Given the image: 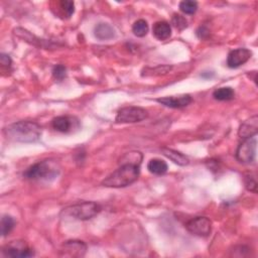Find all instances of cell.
Segmentation results:
<instances>
[{"label": "cell", "instance_id": "obj_1", "mask_svg": "<svg viewBox=\"0 0 258 258\" xmlns=\"http://www.w3.org/2000/svg\"><path fill=\"white\" fill-rule=\"evenodd\" d=\"M6 139L14 142H36L41 135V127L33 121H19L3 130Z\"/></svg>", "mask_w": 258, "mask_h": 258}, {"label": "cell", "instance_id": "obj_2", "mask_svg": "<svg viewBox=\"0 0 258 258\" xmlns=\"http://www.w3.org/2000/svg\"><path fill=\"white\" fill-rule=\"evenodd\" d=\"M139 174L140 165L133 163H121L115 172L102 181V185L107 188H124L138 180Z\"/></svg>", "mask_w": 258, "mask_h": 258}, {"label": "cell", "instance_id": "obj_3", "mask_svg": "<svg viewBox=\"0 0 258 258\" xmlns=\"http://www.w3.org/2000/svg\"><path fill=\"white\" fill-rule=\"evenodd\" d=\"M59 173V163L53 159H45L33 164L24 172L23 177L32 180L50 181L56 179Z\"/></svg>", "mask_w": 258, "mask_h": 258}, {"label": "cell", "instance_id": "obj_4", "mask_svg": "<svg viewBox=\"0 0 258 258\" xmlns=\"http://www.w3.org/2000/svg\"><path fill=\"white\" fill-rule=\"evenodd\" d=\"M101 211L100 205L94 202H81L65 208L62 214L77 220H90L94 218Z\"/></svg>", "mask_w": 258, "mask_h": 258}, {"label": "cell", "instance_id": "obj_5", "mask_svg": "<svg viewBox=\"0 0 258 258\" xmlns=\"http://www.w3.org/2000/svg\"><path fill=\"white\" fill-rule=\"evenodd\" d=\"M148 117L147 110L136 107V106H128V107L121 108L115 118L116 123H135Z\"/></svg>", "mask_w": 258, "mask_h": 258}, {"label": "cell", "instance_id": "obj_6", "mask_svg": "<svg viewBox=\"0 0 258 258\" xmlns=\"http://www.w3.org/2000/svg\"><path fill=\"white\" fill-rule=\"evenodd\" d=\"M256 139H243L236 150V159L241 163H251L256 157Z\"/></svg>", "mask_w": 258, "mask_h": 258}, {"label": "cell", "instance_id": "obj_7", "mask_svg": "<svg viewBox=\"0 0 258 258\" xmlns=\"http://www.w3.org/2000/svg\"><path fill=\"white\" fill-rule=\"evenodd\" d=\"M2 253L6 257H32L35 255L34 249L30 248L25 241L18 240L11 241L10 243L6 244L3 249Z\"/></svg>", "mask_w": 258, "mask_h": 258}, {"label": "cell", "instance_id": "obj_8", "mask_svg": "<svg viewBox=\"0 0 258 258\" xmlns=\"http://www.w3.org/2000/svg\"><path fill=\"white\" fill-rule=\"evenodd\" d=\"M187 230L193 235L207 237L212 230V223L207 217H196L186 223Z\"/></svg>", "mask_w": 258, "mask_h": 258}, {"label": "cell", "instance_id": "obj_9", "mask_svg": "<svg viewBox=\"0 0 258 258\" xmlns=\"http://www.w3.org/2000/svg\"><path fill=\"white\" fill-rule=\"evenodd\" d=\"M87 250V245L83 241L70 240L64 243L60 250V256L66 257H82L85 255Z\"/></svg>", "mask_w": 258, "mask_h": 258}, {"label": "cell", "instance_id": "obj_10", "mask_svg": "<svg viewBox=\"0 0 258 258\" xmlns=\"http://www.w3.org/2000/svg\"><path fill=\"white\" fill-rule=\"evenodd\" d=\"M252 53L248 49H236L229 53L228 58H227V66L231 69L238 68L242 65H244L246 62H248L249 59L251 58Z\"/></svg>", "mask_w": 258, "mask_h": 258}, {"label": "cell", "instance_id": "obj_11", "mask_svg": "<svg viewBox=\"0 0 258 258\" xmlns=\"http://www.w3.org/2000/svg\"><path fill=\"white\" fill-rule=\"evenodd\" d=\"M257 132H258V117L257 115H254L253 117L244 121V122L241 124L238 131V135L240 139H246L253 138V136L257 134Z\"/></svg>", "mask_w": 258, "mask_h": 258}, {"label": "cell", "instance_id": "obj_12", "mask_svg": "<svg viewBox=\"0 0 258 258\" xmlns=\"http://www.w3.org/2000/svg\"><path fill=\"white\" fill-rule=\"evenodd\" d=\"M159 103L165 106V107L170 108H184L187 107L189 104L192 103L193 99L190 95H183L179 97H164V98H159L157 99Z\"/></svg>", "mask_w": 258, "mask_h": 258}, {"label": "cell", "instance_id": "obj_13", "mask_svg": "<svg viewBox=\"0 0 258 258\" xmlns=\"http://www.w3.org/2000/svg\"><path fill=\"white\" fill-rule=\"evenodd\" d=\"M74 117L70 116H58L53 119L52 126L55 130L62 132V133H69L73 131L75 124H78V121H74Z\"/></svg>", "mask_w": 258, "mask_h": 258}, {"label": "cell", "instance_id": "obj_14", "mask_svg": "<svg viewBox=\"0 0 258 258\" xmlns=\"http://www.w3.org/2000/svg\"><path fill=\"white\" fill-rule=\"evenodd\" d=\"M153 34L159 40H168L172 35L171 24L166 21H158L154 24Z\"/></svg>", "mask_w": 258, "mask_h": 258}, {"label": "cell", "instance_id": "obj_15", "mask_svg": "<svg viewBox=\"0 0 258 258\" xmlns=\"http://www.w3.org/2000/svg\"><path fill=\"white\" fill-rule=\"evenodd\" d=\"M94 36L100 40H112L115 37V30L110 24L102 22L95 26Z\"/></svg>", "mask_w": 258, "mask_h": 258}, {"label": "cell", "instance_id": "obj_16", "mask_svg": "<svg viewBox=\"0 0 258 258\" xmlns=\"http://www.w3.org/2000/svg\"><path fill=\"white\" fill-rule=\"evenodd\" d=\"M161 151H162V155L164 157H166L178 165L186 166L190 163V159H188V157H186L185 155L179 153V151H177V150H174L171 148H161Z\"/></svg>", "mask_w": 258, "mask_h": 258}, {"label": "cell", "instance_id": "obj_17", "mask_svg": "<svg viewBox=\"0 0 258 258\" xmlns=\"http://www.w3.org/2000/svg\"><path fill=\"white\" fill-rule=\"evenodd\" d=\"M14 34L17 35L19 38H20L21 40H23L24 41L30 43V44H34L36 47H41L44 48L45 45V40H40L39 38H37L36 36H34L33 34H30L29 32H27L26 29L23 28H15L14 29Z\"/></svg>", "mask_w": 258, "mask_h": 258}, {"label": "cell", "instance_id": "obj_18", "mask_svg": "<svg viewBox=\"0 0 258 258\" xmlns=\"http://www.w3.org/2000/svg\"><path fill=\"white\" fill-rule=\"evenodd\" d=\"M168 169H169L168 163L159 159H150L147 163V170L151 174L157 175V176L164 175L166 172H168Z\"/></svg>", "mask_w": 258, "mask_h": 258}, {"label": "cell", "instance_id": "obj_19", "mask_svg": "<svg viewBox=\"0 0 258 258\" xmlns=\"http://www.w3.org/2000/svg\"><path fill=\"white\" fill-rule=\"evenodd\" d=\"M75 12V4L73 1H67V0H63V1L58 2V8H57V14L60 19H70Z\"/></svg>", "mask_w": 258, "mask_h": 258}, {"label": "cell", "instance_id": "obj_20", "mask_svg": "<svg viewBox=\"0 0 258 258\" xmlns=\"http://www.w3.org/2000/svg\"><path fill=\"white\" fill-rule=\"evenodd\" d=\"M235 96L234 90L230 87H222L214 91L213 97L218 101H229Z\"/></svg>", "mask_w": 258, "mask_h": 258}, {"label": "cell", "instance_id": "obj_21", "mask_svg": "<svg viewBox=\"0 0 258 258\" xmlns=\"http://www.w3.org/2000/svg\"><path fill=\"white\" fill-rule=\"evenodd\" d=\"M132 32L136 37H139V38L145 37L148 33L147 22L144 20H136L132 25Z\"/></svg>", "mask_w": 258, "mask_h": 258}, {"label": "cell", "instance_id": "obj_22", "mask_svg": "<svg viewBox=\"0 0 258 258\" xmlns=\"http://www.w3.org/2000/svg\"><path fill=\"white\" fill-rule=\"evenodd\" d=\"M142 161V155L139 151H131V153H127L124 155L120 159L121 163H133V164H139L140 165Z\"/></svg>", "mask_w": 258, "mask_h": 258}, {"label": "cell", "instance_id": "obj_23", "mask_svg": "<svg viewBox=\"0 0 258 258\" xmlns=\"http://www.w3.org/2000/svg\"><path fill=\"white\" fill-rule=\"evenodd\" d=\"M14 225H15L14 219L11 216L4 215L1 218V224H0V226H1V235L3 237L7 236L14 228Z\"/></svg>", "mask_w": 258, "mask_h": 258}, {"label": "cell", "instance_id": "obj_24", "mask_svg": "<svg viewBox=\"0 0 258 258\" xmlns=\"http://www.w3.org/2000/svg\"><path fill=\"white\" fill-rule=\"evenodd\" d=\"M179 9L185 14H194L198 9V3L193 0H185L179 3Z\"/></svg>", "mask_w": 258, "mask_h": 258}, {"label": "cell", "instance_id": "obj_25", "mask_svg": "<svg viewBox=\"0 0 258 258\" xmlns=\"http://www.w3.org/2000/svg\"><path fill=\"white\" fill-rule=\"evenodd\" d=\"M172 24L179 30H184L188 27V20L183 15L175 13L172 18Z\"/></svg>", "mask_w": 258, "mask_h": 258}, {"label": "cell", "instance_id": "obj_26", "mask_svg": "<svg viewBox=\"0 0 258 258\" xmlns=\"http://www.w3.org/2000/svg\"><path fill=\"white\" fill-rule=\"evenodd\" d=\"M244 184L248 191L252 193H257V179H256L255 175L253 174L246 175L244 179Z\"/></svg>", "mask_w": 258, "mask_h": 258}, {"label": "cell", "instance_id": "obj_27", "mask_svg": "<svg viewBox=\"0 0 258 258\" xmlns=\"http://www.w3.org/2000/svg\"><path fill=\"white\" fill-rule=\"evenodd\" d=\"M53 76H54V78L60 82V81H63L65 78H66V76H67V69L65 66L63 65H57L54 67L53 69Z\"/></svg>", "mask_w": 258, "mask_h": 258}, {"label": "cell", "instance_id": "obj_28", "mask_svg": "<svg viewBox=\"0 0 258 258\" xmlns=\"http://www.w3.org/2000/svg\"><path fill=\"white\" fill-rule=\"evenodd\" d=\"M11 65H12V60H11L10 57L8 55L1 54V56H0V66H1L2 72H4V71L10 72Z\"/></svg>", "mask_w": 258, "mask_h": 258}, {"label": "cell", "instance_id": "obj_29", "mask_svg": "<svg viewBox=\"0 0 258 258\" xmlns=\"http://www.w3.org/2000/svg\"><path fill=\"white\" fill-rule=\"evenodd\" d=\"M197 36H198L201 40L207 39L210 36L209 29L206 26H200L198 29H197Z\"/></svg>", "mask_w": 258, "mask_h": 258}]
</instances>
